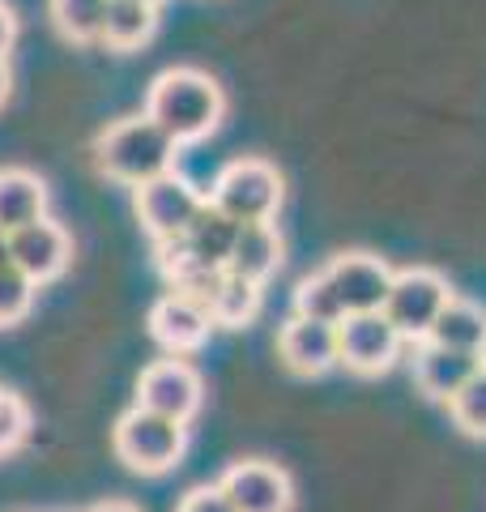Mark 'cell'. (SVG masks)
Masks as SVG:
<instances>
[{
    "label": "cell",
    "mask_w": 486,
    "mask_h": 512,
    "mask_svg": "<svg viewBox=\"0 0 486 512\" xmlns=\"http://www.w3.org/2000/svg\"><path fill=\"white\" fill-rule=\"evenodd\" d=\"M145 5H162V0H145Z\"/></svg>",
    "instance_id": "cell-32"
},
{
    "label": "cell",
    "mask_w": 486,
    "mask_h": 512,
    "mask_svg": "<svg viewBox=\"0 0 486 512\" xmlns=\"http://www.w3.org/2000/svg\"><path fill=\"white\" fill-rule=\"evenodd\" d=\"M295 316H312V320H324V325H342L346 320V303L333 291L324 269L295 286Z\"/></svg>",
    "instance_id": "cell-22"
},
{
    "label": "cell",
    "mask_w": 486,
    "mask_h": 512,
    "mask_svg": "<svg viewBox=\"0 0 486 512\" xmlns=\"http://www.w3.org/2000/svg\"><path fill=\"white\" fill-rule=\"evenodd\" d=\"M226 269L239 274V278H248V282L265 286L282 269V235H278V227H273V222H243Z\"/></svg>",
    "instance_id": "cell-15"
},
{
    "label": "cell",
    "mask_w": 486,
    "mask_h": 512,
    "mask_svg": "<svg viewBox=\"0 0 486 512\" xmlns=\"http://www.w3.org/2000/svg\"><path fill=\"white\" fill-rule=\"evenodd\" d=\"M69 256H73V239L52 218L26 222V227L9 235V265H18L35 286L60 278L69 269Z\"/></svg>",
    "instance_id": "cell-10"
},
{
    "label": "cell",
    "mask_w": 486,
    "mask_h": 512,
    "mask_svg": "<svg viewBox=\"0 0 486 512\" xmlns=\"http://www.w3.org/2000/svg\"><path fill=\"white\" fill-rule=\"evenodd\" d=\"M333 291L342 295L346 316L350 312H380L388 299V286H393V269H388L380 256L371 252H342L324 265Z\"/></svg>",
    "instance_id": "cell-12"
},
{
    "label": "cell",
    "mask_w": 486,
    "mask_h": 512,
    "mask_svg": "<svg viewBox=\"0 0 486 512\" xmlns=\"http://www.w3.org/2000/svg\"><path fill=\"white\" fill-rule=\"evenodd\" d=\"M39 218H47V184L26 167H0V231L13 235Z\"/></svg>",
    "instance_id": "cell-16"
},
{
    "label": "cell",
    "mask_w": 486,
    "mask_h": 512,
    "mask_svg": "<svg viewBox=\"0 0 486 512\" xmlns=\"http://www.w3.org/2000/svg\"><path fill=\"white\" fill-rule=\"evenodd\" d=\"M35 291L39 286L30 282L18 265H0V329L22 325L35 308Z\"/></svg>",
    "instance_id": "cell-24"
},
{
    "label": "cell",
    "mask_w": 486,
    "mask_h": 512,
    "mask_svg": "<svg viewBox=\"0 0 486 512\" xmlns=\"http://www.w3.org/2000/svg\"><path fill=\"white\" fill-rule=\"evenodd\" d=\"M427 342L448 346V350H465V355H478V350L486 346V312L478 308V303L452 295L444 303V312L435 316Z\"/></svg>",
    "instance_id": "cell-18"
},
{
    "label": "cell",
    "mask_w": 486,
    "mask_h": 512,
    "mask_svg": "<svg viewBox=\"0 0 486 512\" xmlns=\"http://www.w3.org/2000/svg\"><path fill=\"white\" fill-rule=\"evenodd\" d=\"M175 154H180V146L150 116H128V120H116L99 137L94 163H99L107 180L137 188L162 171H175Z\"/></svg>",
    "instance_id": "cell-2"
},
{
    "label": "cell",
    "mask_w": 486,
    "mask_h": 512,
    "mask_svg": "<svg viewBox=\"0 0 486 512\" xmlns=\"http://www.w3.org/2000/svg\"><path fill=\"white\" fill-rule=\"evenodd\" d=\"M154 9L158 5H145V0H107L99 43H107L111 52H137L141 43L154 39V26H158Z\"/></svg>",
    "instance_id": "cell-19"
},
{
    "label": "cell",
    "mask_w": 486,
    "mask_h": 512,
    "mask_svg": "<svg viewBox=\"0 0 486 512\" xmlns=\"http://www.w3.org/2000/svg\"><path fill=\"white\" fill-rule=\"evenodd\" d=\"M448 299L452 291L435 269H401V274H393V286H388V299L380 312L405 342H427L435 316L444 312Z\"/></svg>",
    "instance_id": "cell-5"
},
{
    "label": "cell",
    "mask_w": 486,
    "mask_h": 512,
    "mask_svg": "<svg viewBox=\"0 0 486 512\" xmlns=\"http://www.w3.org/2000/svg\"><path fill=\"white\" fill-rule=\"evenodd\" d=\"M103 18H107V0H52V22L73 43H99Z\"/></svg>",
    "instance_id": "cell-21"
},
{
    "label": "cell",
    "mask_w": 486,
    "mask_h": 512,
    "mask_svg": "<svg viewBox=\"0 0 486 512\" xmlns=\"http://www.w3.org/2000/svg\"><path fill=\"white\" fill-rule=\"evenodd\" d=\"M13 35H18V22H13V13L0 5V56H5L9 47H13Z\"/></svg>",
    "instance_id": "cell-27"
},
{
    "label": "cell",
    "mask_w": 486,
    "mask_h": 512,
    "mask_svg": "<svg viewBox=\"0 0 486 512\" xmlns=\"http://www.w3.org/2000/svg\"><path fill=\"white\" fill-rule=\"evenodd\" d=\"M111 448H116V457L128 470L167 474V470H175V461H180L184 448H188V423H175V419H167V414L133 406L116 419Z\"/></svg>",
    "instance_id": "cell-3"
},
{
    "label": "cell",
    "mask_w": 486,
    "mask_h": 512,
    "mask_svg": "<svg viewBox=\"0 0 486 512\" xmlns=\"http://www.w3.org/2000/svg\"><path fill=\"white\" fill-rule=\"evenodd\" d=\"M482 367L478 355H465V350H448L435 342H418L414 355V384L418 393L431 397V402H448L452 393L465 389V380Z\"/></svg>",
    "instance_id": "cell-14"
},
{
    "label": "cell",
    "mask_w": 486,
    "mask_h": 512,
    "mask_svg": "<svg viewBox=\"0 0 486 512\" xmlns=\"http://www.w3.org/2000/svg\"><path fill=\"white\" fill-rule=\"evenodd\" d=\"M30 436V406L22 402L18 393L0 389V457L18 453Z\"/></svg>",
    "instance_id": "cell-25"
},
{
    "label": "cell",
    "mask_w": 486,
    "mask_h": 512,
    "mask_svg": "<svg viewBox=\"0 0 486 512\" xmlns=\"http://www.w3.org/2000/svg\"><path fill=\"white\" fill-rule=\"evenodd\" d=\"M90 512H137V508H133V504H124V500H107V504L90 508Z\"/></svg>",
    "instance_id": "cell-29"
},
{
    "label": "cell",
    "mask_w": 486,
    "mask_h": 512,
    "mask_svg": "<svg viewBox=\"0 0 486 512\" xmlns=\"http://www.w3.org/2000/svg\"><path fill=\"white\" fill-rule=\"evenodd\" d=\"M243 222H235L231 214H222L214 201L205 197L201 205V214L192 218V227L180 235L184 244L192 248V256H201L205 265H214V269H226V261H231V248H235V235H239Z\"/></svg>",
    "instance_id": "cell-17"
},
{
    "label": "cell",
    "mask_w": 486,
    "mask_h": 512,
    "mask_svg": "<svg viewBox=\"0 0 486 512\" xmlns=\"http://www.w3.org/2000/svg\"><path fill=\"white\" fill-rule=\"evenodd\" d=\"M278 355L295 376H324L337 363V325L290 316L278 333Z\"/></svg>",
    "instance_id": "cell-13"
},
{
    "label": "cell",
    "mask_w": 486,
    "mask_h": 512,
    "mask_svg": "<svg viewBox=\"0 0 486 512\" xmlns=\"http://www.w3.org/2000/svg\"><path fill=\"white\" fill-rule=\"evenodd\" d=\"M5 99H9V60L0 56V107H5Z\"/></svg>",
    "instance_id": "cell-28"
},
{
    "label": "cell",
    "mask_w": 486,
    "mask_h": 512,
    "mask_svg": "<svg viewBox=\"0 0 486 512\" xmlns=\"http://www.w3.org/2000/svg\"><path fill=\"white\" fill-rule=\"evenodd\" d=\"M0 265H9V235L0 231Z\"/></svg>",
    "instance_id": "cell-30"
},
{
    "label": "cell",
    "mask_w": 486,
    "mask_h": 512,
    "mask_svg": "<svg viewBox=\"0 0 486 512\" xmlns=\"http://www.w3.org/2000/svg\"><path fill=\"white\" fill-rule=\"evenodd\" d=\"M209 201L235 222H273L282 210V175L265 158H235L218 171Z\"/></svg>",
    "instance_id": "cell-4"
},
{
    "label": "cell",
    "mask_w": 486,
    "mask_h": 512,
    "mask_svg": "<svg viewBox=\"0 0 486 512\" xmlns=\"http://www.w3.org/2000/svg\"><path fill=\"white\" fill-rule=\"evenodd\" d=\"M218 487L235 504V512H290V504H295L290 474L273 461H235L218 478Z\"/></svg>",
    "instance_id": "cell-9"
},
{
    "label": "cell",
    "mask_w": 486,
    "mask_h": 512,
    "mask_svg": "<svg viewBox=\"0 0 486 512\" xmlns=\"http://www.w3.org/2000/svg\"><path fill=\"white\" fill-rule=\"evenodd\" d=\"M201 205H205V192H197L175 171H162L154 180L137 184V192H133V210H137L141 227L154 244L184 235L192 227V218L201 214Z\"/></svg>",
    "instance_id": "cell-6"
},
{
    "label": "cell",
    "mask_w": 486,
    "mask_h": 512,
    "mask_svg": "<svg viewBox=\"0 0 486 512\" xmlns=\"http://www.w3.org/2000/svg\"><path fill=\"white\" fill-rule=\"evenodd\" d=\"M145 116H150L175 146L205 141L226 116L222 86L201 69H167L154 77L145 94Z\"/></svg>",
    "instance_id": "cell-1"
},
{
    "label": "cell",
    "mask_w": 486,
    "mask_h": 512,
    "mask_svg": "<svg viewBox=\"0 0 486 512\" xmlns=\"http://www.w3.org/2000/svg\"><path fill=\"white\" fill-rule=\"evenodd\" d=\"M444 406H448L452 423H457L465 436L486 440V367H478V372L465 380V389L452 393Z\"/></svg>",
    "instance_id": "cell-23"
},
{
    "label": "cell",
    "mask_w": 486,
    "mask_h": 512,
    "mask_svg": "<svg viewBox=\"0 0 486 512\" xmlns=\"http://www.w3.org/2000/svg\"><path fill=\"white\" fill-rule=\"evenodd\" d=\"M205 402V384L197 376V367H188L180 355L158 359L137 376V406L167 414L175 423H192Z\"/></svg>",
    "instance_id": "cell-8"
},
{
    "label": "cell",
    "mask_w": 486,
    "mask_h": 512,
    "mask_svg": "<svg viewBox=\"0 0 486 512\" xmlns=\"http://www.w3.org/2000/svg\"><path fill=\"white\" fill-rule=\"evenodd\" d=\"M205 308H209V316H214L218 329H243V325H252L256 312H261V282H248V278H239V274L226 269Z\"/></svg>",
    "instance_id": "cell-20"
},
{
    "label": "cell",
    "mask_w": 486,
    "mask_h": 512,
    "mask_svg": "<svg viewBox=\"0 0 486 512\" xmlns=\"http://www.w3.org/2000/svg\"><path fill=\"white\" fill-rule=\"evenodd\" d=\"M405 338L388 325L384 312H350L337 325V363L354 376H380L397 363Z\"/></svg>",
    "instance_id": "cell-7"
},
{
    "label": "cell",
    "mask_w": 486,
    "mask_h": 512,
    "mask_svg": "<svg viewBox=\"0 0 486 512\" xmlns=\"http://www.w3.org/2000/svg\"><path fill=\"white\" fill-rule=\"evenodd\" d=\"M209 329H214L209 308L184 291L162 295L150 308V338L167 350V355H192V350H201L209 342Z\"/></svg>",
    "instance_id": "cell-11"
},
{
    "label": "cell",
    "mask_w": 486,
    "mask_h": 512,
    "mask_svg": "<svg viewBox=\"0 0 486 512\" xmlns=\"http://www.w3.org/2000/svg\"><path fill=\"white\" fill-rule=\"evenodd\" d=\"M175 512H235V504L222 495V487L214 483V487H192L184 500H180V508Z\"/></svg>",
    "instance_id": "cell-26"
},
{
    "label": "cell",
    "mask_w": 486,
    "mask_h": 512,
    "mask_svg": "<svg viewBox=\"0 0 486 512\" xmlns=\"http://www.w3.org/2000/svg\"><path fill=\"white\" fill-rule=\"evenodd\" d=\"M478 359H482V367H486V346H482V350H478Z\"/></svg>",
    "instance_id": "cell-31"
}]
</instances>
